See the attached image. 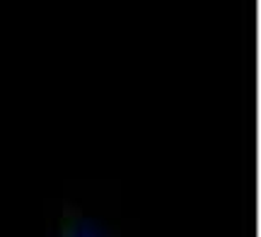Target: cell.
Returning a JSON list of instances; mask_svg holds the SVG:
<instances>
[{
	"instance_id": "6da1fadb",
	"label": "cell",
	"mask_w": 261,
	"mask_h": 237,
	"mask_svg": "<svg viewBox=\"0 0 261 237\" xmlns=\"http://www.w3.org/2000/svg\"><path fill=\"white\" fill-rule=\"evenodd\" d=\"M48 237H119V228L73 201H61L56 216H48Z\"/></svg>"
}]
</instances>
